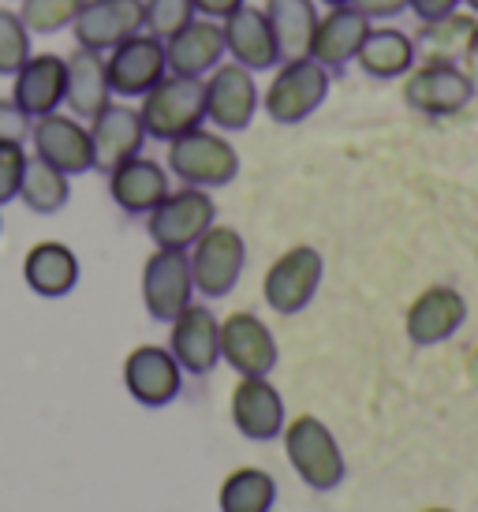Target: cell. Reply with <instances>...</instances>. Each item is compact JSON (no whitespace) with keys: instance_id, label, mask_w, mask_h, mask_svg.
<instances>
[{"instance_id":"obj_1","label":"cell","mask_w":478,"mask_h":512,"mask_svg":"<svg viewBox=\"0 0 478 512\" xmlns=\"http://www.w3.org/2000/svg\"><path fill=\"white\" fill-rule=\"evenodd\" d=\"M329 86H333V75L325 72L318 60L310 57H292L281 60L273 75H269L266 90H262V113L273 120V124H284V128H296L303 120L318 113L329 98Z\"/></svg>"},{"instance_id":"obj_2","label":"cell","mask_w":478,"mask_h":512,"mask_svg":"<svg viewBox=\"0 0 478 512\" xmlns=\"http://www.w3.org/2000/svg\"><path fill=\"white\" fill-rule=\"evenodd\" d=\"M284 453L303 486L314 494H329L344 483L348 464L337 445V434L325 427L318 415H296L292 423H284Z\"/></svg>"},{"instance_id":"obj_3","label":"cell","mask_w":478,"mask_h":512,"mask_svg":"<svg viewBox=\"0 0 478 512\" xmlns=\"http://www.w3.org/2000/svg\"><path fill=\"white\" fill-rule=\"evenodd\" d=\"M165 146H169L165 169L187 187L213 191V187H225L239 176V154L236 146L225 139V131H210L202 124V128L187 131V135H180V139H172Z\"/></svg>"},{"instance_id":"obj_4","label":"cell","mask_w":478,"mask_h":512,"mask_svg":"<svg viewBox=\"0 0 478 512\" xmlns=\"http://www.w3.org/2000/svg\"><path fill=\"white\" fill-rule=\"evenodd\" d=\"M142 128L157 143H172L187 131L206 124V98H202V79H183L165 75L161 83L139 98Z\"/></svg>"},{"instance_id":"obj_5","label":"cell","mask_w":478,"mask_h":512,"mask_svg":"<svg viewBox=\"0 0 478 512\" xmlns=\"http://www.w3.org/2000/svg\"><path fill=\"white\" fill-rule=\"evenodd\" d=\"M191 277H195V292L206 299H225L243 277L247 266V240L239 236L232 225H217L213 221L195 243H191Z\"/></svg>"},{"instance_id":"obj_6","label":"cell","mask_w":478,"mask_h":512,"mask_svg":"<svg viewBox=\"0 0 478 512\" xmlns=\"http://www.w3.org/2000/svg\"><path fill=\"white\" fill-rule=\"evenodd\" d=\"M202 98H206V124L217 131H247L254 113H262V90L254 72H247L236 60H221L206 79H202Z\"/></svg>"},{"instance_id":"obj_7","label":"cell","mask_w":478,"mask_h":512,"mask_svg":"<svg viewBox=\"0 0 478 512\" xmlns=\"http://www.w3.org/2000/svg\"><path fill=\"white\" fill-rule=\"evenodd\" d=\"M217 221V202L202 187H176L146 214V232L154 247L172 251H191V243Z\"/></svg>"},{"instance_id":"obj_8","label":"cell","mask_w":478,"mask_h":512,"mask_svg":"<svg viewBox=\"0 0 478 512\" xmlns=\"http://www.w3.org/2000/svg\"><path fill=\"white\" fill-rule=\"evenodd\" d=\"M475 98V79L467 75L464 64H441V60H422L404 75V101L408 109L422 116H456L464 113Z\"/></svg>"},{"instance_id":"obj_9","label":"cell","mask_w":478,"mask_h":512,"mask_svg":"<svg viewBox=\"0 0 478 512\" xmlns=\"http://www.w3.org/2000/svg\"><path fill=\"white\" fill-rule=\"evenodd\" d=\"M322 273L325 262L318 247L299 243L292 251H284L262 277V296H266L269 311L284 314V318L307 311L314 296H318V288H322Z\"/></svg>"},{"instance_id":"obj_10","label":"cell","mask_w":478,"mask_h":512,"mask_svg":"<svg viewBox=\"0 0 478 512\" xmlns=\"http://www.w3.org/2000/svg\"><path fill=\"white\" fill-rule=\"evenodd\" d=\"M105 68H109V86H113V98L120 101H135L142 94H150L165 75H169V64H165V42L154 38L150 30H139L124 38L120 45H113L105 53Z\"/></svg>"},{"instance_id":"obj_11","label":"cell","mask_w":478,"mask_h":512,"mask_svg":"<svg viewBox=\"0 0 478 512\" xmlns=\"http://www.w3.org/2000/svg\"><path fill=\"white\" fill-rule=\"evenodd\" d=\"M27 139L34 146V157H42L45 165L60 169L64 176H83V172L94 169L90 128H86V120L71 116L68 109H57V113L30 120Z\"/></svg>"},{"instance_id":"obj_12","label":"cell","mask_w":478,"mask_h":512,"mask_svg":"<svg viewBox=\"0 0 478 512\" xmlns=\"http://www.w3.org/2000/svg\"><path fill=\"white\" fill-rule=\"evenodd\" d=\"M195 299V277L187 251L154 247V255L142 266V303L154 322H172Z\"/></svg>"},{"instance_id":"obj_13","label":"cell","mask_w":478,"mask_h":512,"mask_svg":"<svg viewBox=\"0 0 478 512\" xmlns=\"http://www.w3.org/2000/svg\"><path fill=\"white\" fill-rule=\"evenodd\" d=\"M221 359L236 370L239 378H269L281 348L273 329L251 311H232L221 322Z\"/></svg>"},{"instance_id":"obj_14","label":"cell","mask_w":478,"mask_h":512,"mask_svg":"<svg viewBox=\"0 0 478 512\" xmlns=\"http://www.w3.org/2000/svg\"><path fill=\"white\" fill-rule=\"evenodd\" d=\"M124 389L142 408H169L183 389V367L165 344H139L124 359Z\"/></svg>"},{"instance_id":"obj_15","label":"cell","mask_w":478,"mask_h":512,"mask_svg":"<svg viewBox=\"0 0 478 512\" xmlns=\"http://www.w3.org/2000/svg\"><path fill=\"white\" fill-rule=\"evenodd\" d=\"M169 352L183 374H210L221 363V318L206 303H187L169 322Z\"/></svg>"},{"instance_id":"obj_16","label":"cell","mask_w":478,"mask_h":512,"mask_svg":"<svg viewBox=\"0 0 478 512\" xmlns=\"http://www.w3.org/2000/svg\"><path fill=\"white\" fill-rule=\"evenodd\" d=\"M467 322V299L452 285H430L411 299L404 314V333L415 348H434L456 337V329Z\"/></svg>"},{"instance_id":"obj_17","label":"cell","mask_w":478,"mask_h":512,"mask_svg":"<svg viewBox=\"0 0 478 512\" xmlns=\"http://www.w3.org/2000/svg\"><path fill=\"white\" fill-rule=\"evenodd\" d=\"M86 128H90V143H94V169L101 172L116 169L120 161L142 154V146L150 143L139 109L116 98L98 116H90Z\"/></svg>"},{"instance_id":"obj_18","label":"cell","mask_w":478,"mask_h":512,"mask_svg":"<svg viewBox=\"0 0 478 512\" xmlns=\"http://www.w3.org/2000/svg\"><path fill=\"white\" fill-rule=\"evenodd\" d=\"M139 30H146L142 0H83V8L71 23L75 45L94 49V53H109L113 45Z\"/></svg>"},{"instance_id":"obj_19","label":"cell","mask_w":478,"mask_h":512,"mask_svg":"<svg viewBox=\"0 0 478 512\" xmlns=\"http://www.w3.org/2000/svg\"><path fill=\"white\" fill-rule=\"evenodd\" d=\"M374 27L355 4H340V8H329L322 12L318 27H314V38H310L307 57L318 60L325 72H344L352 68L355 57H359V45H363L366 30Z\"/></svg>"},{"instance_id":"obj_20","label":"cell","mask_w":478,"mask_h":512,"mask_svg":"<svg viewBox=\"0 0 478 512\" xmlns=\"http://www.w3.org/2000/svg\"><path fill=\"white\" fill-rule=\"evenodd\" d=\"M64 90H68V60L60 53H30L27 64L12 75V94L8 98L30 116H49L64 109Z\"/></svg>"},{"instance_id":"obj_21","label":"cell","mask_w":478,"mask_h":512,"mask_svg":"<svg viewBox=\"0 0 478 512\" xmlns=\"http://www.w3.org/2000/svg\"><path fill=\"white\" fill-rule=\"evenodd\" d=\"M225 57V30L217 19L195 15L187 27L165 38V64L172 75H183V79H206Z\"/></svg>"},{"instance_id":"obj_22","label":"cell","mask_w":478,"mask_h":512,"mask_svg":"<svg viewBox=\"0 0 478 512\" xmlns=\"http://www.w3.org/2000/svg\"><path fill=\"white\" fill-rule=\"evenodd\" d=\"M172 191L169 169L146 154H135L109 169V195L131 217H146Z\"/></svg>"},{"instance_id":"obj_23","label":"cell","mask_w":478,"mask_h":512,"mask_svg":"<svg viewBox=\"0 0 478 512\" xmlns=\"http://www.w3.org/2000/svg\"><path fill=\"white\" fill-rule=\"evenodd\" d=\"M232 423L247 441H273L284 434V397L269 378H239L232 389Z\"/></svg>"},{"instance_id":"obj_24","label":"cell","mask_w":478,"mask_h":512,"mask_svg":"<svg viewBox=\"0 0 478 512\" xmlns=\"http://www.w3.org/2000/svg\"><path fill=\"white\" fill-rule=\"evenodd\" d=\"M225 30V53L228 60L243 64L247 72H273L281 64V49H277V38H273V27L262 8L254 4H243L239 12H232L221 23Z\"/></svg>"},{"instance_id":"obj_25","label":"cell","mask_w":478,"mask_h":512,"mask_svg":"<svg viewBox=\"0 0 478 512\" xmlns=\"http://www.w3.org/2000/svg\"><path fill=\"white\" fill-rule=\"evenodd\" d=\"M79 277H83L79 258H75V251H71L68 243L60 240L34 243L27 251V258H23V281H27V288L34 296L42 299L71 296L75 285H79Z\"/></svg>"},{"instance_id":"obj_26","label":"cell","mask_w":478,"mask_h":512,"mask_svg":"<svg viewBox=\"0 0 478 512\" xmlns=\"http://www.w3.org/2000/svg\"><path fill=\"white\" fill-rule=\"evenodd\" d=\"M415 38V53L419 60H441V64H464L467 57L478 53V15L456 8V12L441 15L422 23Z\"/></svg>"},{"instance_id":"obj_27","label":"cell","mask_w":478,"mask_h":512,"mask_svg":"<svg viewBox=\"0 0 478 512\" xmlns=\"http://www.w3.org/2000/svg\"><path fill=\"white\" fill-rule=\"evenodd\" d=\"M68 60V90H64V109L79 120L98 116L109 101H113V86H109V68H105V53L75 45Z\"/></svg>"},{"instance_id":"obj_28","label":"cell","mask_w":478,"mask_h":512,"mask_svg":"<svg viewBox=\"0 0 478 512\" xmlns=\"http://www.w3.org/2000/svg\"><path fill=\"white\" fill-rule=\"evenodd\" d=\"M355 64H359V72H363L366 79H378V83L404 79V75L419 64L415 38L404 34L400 27H370L363 45H359Z\"/></svg>"},{"instance_id":"obj_29","label":"cell","mask_w":478,"mask_h":512,"mask_svg":"<svg viewBox=\"0 0 478 512\" xmlns=\"http://www.w3.org/2000/svg\"><path fill=\"white\" fill-rule=\"evenodd\" d=\"M262 12H266L269 27H273L281 60L307 57L314 27H318V19H322L318 0H266Z\"/></svg>"},{"instance_id":"obj_30","label":"cell","mask_w":478,"mask_h":512,"mask_svg":"<svg viewBox=\"0 0 478 512\" xmlns=\"http://www.w3.org/2000/svg\"><path fill=\"white\" fill-rule=\"evenodd\" d=\"M71 199V176L60 169L45 165L42 157L30 154L27 169H23V184H19V202L27 206L30 214H60Z\"/></svg>"},{"instance_id":"obj_31","label":"cell","mask_w":478,"mask_h":512,"mask_svg":"<svg viewBox=\"0 0 478 512\" xmlns=\"http://www.w3.org/2000/svg\"><path fill=\"white\" fill-rule=\"evenodd\" d=\"M217 505L221 512H273L277 479L262 468H236L217 490Z\"/></svg>"},{"instance_id":"obj_32","label":"cell","mask_w":478,"mask_h":512,"mask_svg":"<svg viewBox=\"0 0 478 512\" xmlns=\"http://www.w3.org/2000/svg\"><path fill=\"white\" fill-rule=\"evenodd\" d=\"M83 0H19V19L27 23L30 34H60L71 30Z\"/></svg>"},{"instance_id":"obj_33","label":"cell","mask_w":478,"mask_h":512,"mask_svg":"<svg viewBox=\"0 0 478 512\" xmlns=\"http://www.w3.org/2000/svg\"><path fill=\"white\" fill-rule=\"evenodd\" d=\"M30 34L27 23L19 19V12L15 8H0V75L4 79H12L23 64H27V57L34 53V45H30Z\"/></svg>"},{"instance_id":"obj_34","label":"cell","mask_w":478,"mask_h":512,"mask_svg":"<svg viewBox=\"0 0 478 512\" xmlns=\"http://www.w3.org/2000/svg\"><path fill=\"white\" fill-rule=\"evenodd\" d=\"M142 19L154 38H172L195 19V0H142Z\"/></svg>"},{"instance_id":"obj_35","label":"cell","mask_w":478,"mask_h":512,"mask_svg":"<svg viewBox=\"0 0 478 512\" xmlns=\"http://www.w3.org/2000/svg\"><path fill=\"white\" fill-rule=\"evenodd\" d=\"M27 161L30 154L23 143H0V206L19 199V184H23Z\"/></svg>"},{"instance_id":"obj_36","label":"cell","mask_w":478,"mask_h":512,"mask_svg":"<svg viewBox=\"0 0 478 512\" xmlns=\"http://www.w3.org/2000/svg\"><path fill=\"white\" fill-rule=\"evenodd\" d=\"M30 135V116L12 98H0V143H23Z\"/></svg>"},{"instance_id":"obj_37","label":"cell","mask_w":478,"mask_h":512,"mask_svg":"<svg viewBox=\"0 0 478 512\" xmlns=\"http://www.w3.org/2000/svg\"><path fill=\"white\" fill-rule=\"evenodd\" d=\"M352 4L370 23H389V19L408 12V0H352Z\"/></svg>"},{"instance_id":"obj_38","label":"cell","mask_w":478,"mask_h":512,"mask_svg":"<svg viewBox=\"0 0 478 512\" xmlns=\"http://www.w3.org/2000/svg\"><path fill=\"white\" fill-rule=\"evenodd\" d=\"M464 0H408V12H415L419 23H430V19H441V15L456 12Z\"/></svg>"},{"instance_id":"obj_39","label":"cell","mask_w":478,"mask_h":512,"mask_svg":"<svg viewBox=\"0 0 478 512\" xmlns=\"http://www.w3.org/2000/svg\"><path fill=\"white\" fill-rule=\"evenodd\" d=\"M243 4H251V0H195V15H202V19H217V23H225L228 15L239 12Z\"/></svg>"},{"instance_id":"obj_40","label":"cell","mask_w":478,"mask_h":512,"mask_svg":"<svg viewBox=\"0 0 478 512\" xmlns=\"http://www.w3.org/2000/svg\"><path fill=\"white\" fill-rule=\"evenodd\" d=\"M318 4H325V8H340V4H352V0H318Z\"/></svg>"},{"instance_id":"obj_41","label":"cell","mask_w":478,"mask_h":512,"mask_svg":"<svg viewBox=\"0 0 478 512\" xmlns=\"http://www.w3.org/2000/svg\"><path fill=\"white\" fill-rule=\"evenodd\" d=\"M464 4H467V12L478 15V0H464Z\"/></svg>"},{"instance_id":"obj_42","label":"cell","mask_w":478,"mask_h":512,"mask_svg":"<svg viewBox=\"0 0 478 512\" xmlns=\"http://www.w3.org/2000/svg\"><path fill=\"white\" fill-rule=\"evenodd\" d=\"M426 512H456V509H426Z\"/></svg>"},{"instance_id":"obj_43","label":"cell","mask_w":478,"mask_h":512,"mask_svg":"<svg viewBox=\"0 0 478 512\" xmlns=\"http://www.w3.org/2000/svg\"><path fill=\"white\" fill-rule=\"evenodd\" d=\"M15 4H19V0H15Z\"/></svg>"},{"instance_id":"obj_44","label":"cell","mask_w":478,"mask_h":512,"mask_svg":"<svg viewBox=\"0 0 478 512\" xmlns=\"http://www.w3.org/2000/svg\"><path fill=\"white\" fill-rule=\"evenodd\" d=\"M475 57H478V53H475Z\"/></svg>"}]
</instances>
